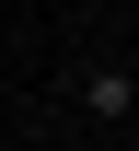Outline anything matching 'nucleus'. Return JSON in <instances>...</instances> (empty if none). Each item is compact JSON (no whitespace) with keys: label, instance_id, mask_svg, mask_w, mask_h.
Instances as JSON below:
<instances>
[{"label":"nucleus","instance_id":"f257e3e1","mask_svg":"<svg viewBox=\"0 0 139 151\" xmlns=\"http://www.w3.org/2000/svg\"><path fill=\"white\" fill-rule=\"evenodd\" d=\"M128 93H139L128 70H93V81H81V105H93V116H128Z\"/></svg>","mask_w":139,"mask_h":151}]
</instances>
